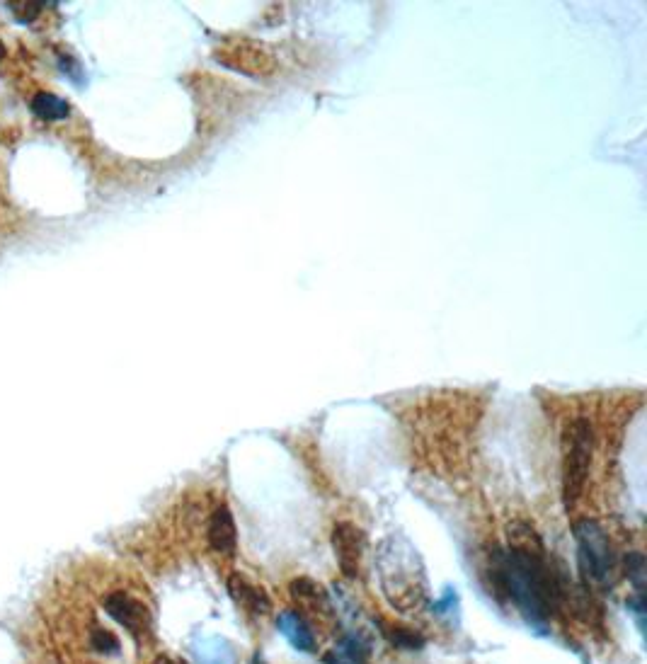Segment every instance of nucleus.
I'll use <instances>...</instances> for the list:
<instances>
[{
    "instance_id": "nucleus-1",
    "label": "nucleus",
    "mask_w": 647,
    "mask_h": 664,
    "mask_svg": "<svg viewBox=\"0 0 647 664\" xmlns=\"http://www.w3.org/2000/svg\"><path fill=\"white\" fill-rule=\"evenodd\" d=\"M488 575L490 592L497 599L512 604L526 626L538 633L548 631L560 609L565 577L551 568L534 529H526L524 534L514 531V541L507 548H492Z\"/></svg>"
},
{
    "instance_id": "nucleus-2",
    "label": "nucleus",
    "mask_w": 647,
    "mask_h": 664,
    "mask_svg": "<svg viewBox=\"0 0 647 664\" xmlns=\"http://www.w3.org/2000/svg\"><path fill=\"white\" fill-rule=\"evenodd\" d=\"M572 536L577 546V565L587 585L597 589H611L618 582V553L609 534L597 519L582 517L572 524Z\"/></svg>"
},
{
    "instance_id": "nucleus-3",
    "label": "nucleus",
    "mask_w": 647,
    "mask_h": 664,
    "mask_svg": "<svg viewBox=\"0 0 647 664\" xmlns=\"http://www.w3.org/2000/svg\"><path fill=\"white\" fill-rule=\"evenodd\" d=\"M594 456V427L587 417H575L563 434V505L575 509L584 495Z\"/></svg>"
},
{
    "instance_id": "nucleus-4",
    "label": "nucleus",
    "mask_w": 647,
    "mask_h": 664,
    "mask_svg": "<svg viewBox=\"0 0 647 664\" xmlns=\"http://www.w3.org/2000/svg\"><path fill=\"white\" fill-rule=\"evenodd\" d=\"M102 611L117 626H122L131 635V640L141 645V648H146L153 640V611L134 589H110L102 597Z\"/></svg>"
},
{
    "instance_id": "nucleus-5",
    "label": "nucleus",
    "mask_w": 647,
    "mask_h": 664,
    "mask_svg": "<svg viewBox=\"0 0 647 664\" xmlns=\"http://www.w3.org/2000/svg\"><path fill=\"white\" fill-rule=\"evenodd\" d=\"M289 597L294 601V611L306 618L311 626L332 628L337 626V611L332 597L311 577H296L289 585Z\"/></svg>"
},
{
    "instance_id": "nucleus-6",
    "label": "nucleus",
    "mask_w": 647,
    "mask_h": 664,
    "mask_svg": "<svg viewBox=\"0 0 647 664\" xmlns=\"http://www.w3.org/2000/svg\"><path fill=\"white\" fill-rule=\"evenodd\" d=\"M332 551L345 580H357L362 575V558L366 551V534L352 522H337L332 526Z\"/></svg>"
},
{
    "instance_id": "nucleus-7",
    "label": "nucleus",
    "mask_w": 647,
    "mask_h": 664,
    "mask_svg": "<svg viewBox=\"0 0 647 664\" xmlns=\"http://www.w3.org/2000/svg\"><path fill=\"white\" fill-rule=\"evenodd\" d=\"M226 589L228 597L233 599V604L238 606V611H243L245 616L250 618H267L272 614L274 604L269 599V594L262 587L253 585L245 575L240 572H231L226 580Z\"/></svg>"
},
{
    "instance_id": "nucleus-8",
    "label": "nucleus",
    "mask_w": 647,
    "mask_h": 664,
    "mask_svg": "<svg viewBox=\"0 0 647 664\" xmlns=\"http://www.w3.org/2000/svg\"><path fill=\"white\" fill-rule=\"evenodd\" d=\"M206 543H209L211 553L221 555V558H233L238 551L236 519H233L231 507H228L226 502H221V505L211 512L209 524H206Z\"/></svg>"
},
{
    "instance_id": "nucleus-9",
    "label": "nucleus",
    "mask_w": 647,
    "mask_h": 664,
    "mask_svg": "<svg viewBox=\"0 0 647 664\" xmlns=\"http://www.w3.org/2000/svg\"><path fill=\"white\" fill-rule=\"evenodd\" d=\"M374 655V640L364 635L342 631L332 650L323 657L325 664H371Z\"/></svg>"
},
{
    "instance_id": "nucleus-10",
    "label": "nucleus",
    "mask_w": 647,
    "mask_h": 664,
    "mask_svg": "<svg viewBox=\"0 0 647 664\" xmlns=\"http://www.w3.org/2000/svg\"><path fill=\"white\" fill-rule=\"evenodd\" d=\"M277 628H279V633H282L284 638L289 640V645L294 650L308 652V655H311V652H316V645H318L316 631H313L311 623H308L306 618L299 614V611H294V609L279 611Z\"/></svg>"
},
{
    "instance_id": "nucleus-11",
    "label": "nucleus",
    "mask_w": 647,
    "mask_h": 664,
    "mask_svg": "<svg viewBox=\"0 0 647 664\" xmlns=\"http://www.w3.org/2000/svg\"><path fill=\"white\" fill-rule=\"evenodd\" d=\"M197 664H238V652L221 635H199L192 643Z\"/></svg>"
},
{
    "instance_id": "nucleus-12",
    "label": "nucleus",
    "mask_w": 647,
    "mask_h": 664,
    "mask_svg": "<svg viewBox=\"0 0 647 664\" xmlns=\"http://www.w3.org/2000/svg\"><path fill=\"white\" fill-rule=\"evenodd\" d=\"M32 112L44 122H59V119H66L71 114V107H68L64 97L54 93H37L32 97Z\"/></svg>"
},
{
    "instance_id": "nucleus-13",
    "label": "nucleus",
    "mask_w": 647,
    "mask_h": 664,
    "mask_svg": "<svg viewBox=\"0 0 647 664\" xmlns=\"http://www.w3.org/2000/svg\"><path fill=\"white\" fill-rule=\"evenodd\" d=\"M381 635L393 645V648H398V650L415 652V650L425 648V643H427L425 635L410 626H383Z\"/></svg>"
},
{
    "instance_id": "nucleus-14",
    "label": "nucleus",
    "mask_w": 647,
    "mask_h": 664,
    "mask_svg": "<svg viewBox=\"0 0 647 664\" xmlns=\"http://www.w3.org/2000/svg\"><path fill=\"white\" fill-rule=\"evenodd\" d=\"M626 577L633 585V594H645L647 580V563L645 555L640 551H631L626 555Z\"/></svg>"
},
{
    "instance_id": "nucleus-15",
    "label": "nucleus",
    "mask_w": 647,
    "mask_h": 664,
    "mask_svg": "<svg viewBox=\"0 0 647 664\" xmlns=\"http://www.w3.org/2000/svg\"><path fill=\"white\" fill-rule=\"evenodd\" d=\"M8 10L15 15L17 22H25V25H30L42 13V3H27V0H22V3H8Z\"/></svg>"
},
{
    "instance_id": "nucleus-16",
    "label": "nucleus",
    "mask_w": 647,
    "mask_h": 664,
    "mask_svg": "<svg viewBox=\"0 0 647 664\" xmlns=\"http://www.w3.org/2000/svg\"><path fill=\"white\" fill-rule=\"evenodd\" d=\"M456 609H458V594H456V589H451V587L446 589L442 599L434 601V604H432V614H434V616L454 614Z\"/></svg>"
},
{
    "instance_id": "nucleus-17",
    "label": "nucleus",
    "mask_w": 647,
    "mask_h": 664,
    "mask_svg": "<svg viewBox=\"0 0 647 664\" xmlns=\"http://www.w3.org/2000/svg\"><path fill=\"white\" fill-rule=\"evenodd\" d=\"M628 611L635 616V623H638L640 633L645 631V594H633V597H628L626 601Z\"/></svg>"
},
{
    "instance_id": "nucleus-18",
    "label": "nucleus",
    "mask_w": 647,
    "mask_h": 664,
    "mask_svg": "<svg viewBox=\"0 0 647 664\" xmlns=\"http://www.w3.org/2000/svg\"><path fill=\"white\" fill-rule=\"evenodd\" d=\"M153 664H187L185 660H180V657H173V655H158Z\"/></svg>"
},
{
    "instance_id": "nucleus-19",
    "label": "nucleus",
    "mask_w": 647,
    "mask_h": 664,
    "mask_svg": "<svg viewBox=\"0 0 647 664\" xmlns=\"http://www.w3.org/2000/svg\"><path fill=\"white\" fill-rule=\"evenodd\" d=\"M250 664H267V662H265V660H262V657H260V655H255V657H253V660H250Z\"/></svg>"
},
{
    "instance_id": "nucleus-20",
    "label": "nucleus",
    "mask_w": 647,
    "mask_h": 664,
    "mask_svg": "<svg viewBox=\"0 0 647 664\" xmlns=\"http://www.w3.org/2000/svg\"><path fill=\"white\" fill-rule=\"evenodd\" d=\"M5 56V49H3V42H0V59H3Z\"/></svg>"
}]
</instances>
